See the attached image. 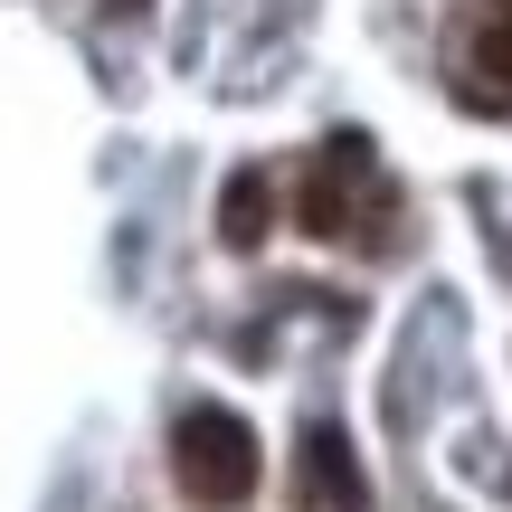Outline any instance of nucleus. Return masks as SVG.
I'll use <instances>...</instances> for the list:
<instances>
[{
  "label": "nucleus",
  "mask_w": 512,
  "mask_h": 512,
  "mask_svg": "<svg viewBox=\"0 0 512 512\" xmlns=\"http://www.w3.org/2000/svg\"><path fill=\"white\" fill-rule=\"evenodd\" d=\"M361 171H370V143L361 133H332L323 162L294 190V228H304V238H351V181H361Z\"/></svg>",
  "instance_id": "obj_3"
},
{
  "label": "nucleus",
  "mask_w": 512,
  "mask_h": 512,
  "mask_svg": "<svg viewBox=\"0 0 512 512\" xmlns=\"http://www.w3.org/2000/svg\"><path fill=\"white\" fill-rule=\"evenodd\" d=\"M294 494H304V512H370L361 446H351L332 418H313V427H304V446H294Z\"/></svg>",
  "instance_id": "obj_2"
},
{
  "label": "nucleus",
  "mask_w": 512,
  "mask_h": 512,
  "mask_svg": "<svg viewBox=\"0 0 512 512\" xmlns=\"http://www.w3.org/2000/svg\"><path fill=\"white\" fill-rule=\"evenodd\" d=\"M105 10H114V19H143V10H152V0H105Z\"/></svg>",
  "instance_id": "obj_6"
},
{
  "label": "nucleus",
  "mask_w": 512,
  "mask_h": 512,
  "mask_svg": "<svg viewBox=\"0 0 512 512\" xmlns=\"http://www.w3.org/2000/svg\"><path fill=\"white\" fill-rule=\"evenodd\" d=\"M256 475H266V456H256V427L238 408H190L171 427V484L200 512H238L256 494Z\"/></svg>",
  "instance_id": "obj_1"
},
{
  "label": "nucleus",
  "mask_w": 512,
  "mask_h": 512,
  "mask_svg": "<svg viewBox=\"0 0 512 512\" xmlns=\"http://www.w3.org/2000/svg\"><path fill=\"white\" fill-rule=\"evenodd\" d=\"M465 105L512 114V10H494L475 29V48H465Z\"/></svg>",
  "instance_id": "obj_4"
},
{
  "label": "nucleus",
  "mask_w": 512,
  "mask_h": 512,
  "mask_svg": "<svg viewBox=\"0 0 512 512\" xmlns=\"http://www.w3.org/2000/svg\"><path fill=\"white\" fill-rule=\"evenodd\" d=\"M266 228H275V171H228V190H219V238L228 247H266Z\"/></svg>",
  "instance_id": "obj_5"
}]
</instances>
